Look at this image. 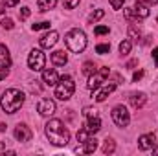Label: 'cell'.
Listing matches in <instances>:
<instances>
[{
  "mask_svg": "<svg viewBox=\"0 0 158 156\" xmlns=\"http://www.w3.org/2000/svg\"><path fill=\"white\" fill-rule=\"evenodd\" d=\"M44 132H46L50 143H53L55 147H64L70 142V130L64 127V123L61 119H50L44 125Z\"/></svg>",
  "mask_w": 158,
  "mask_h": 156,
  "instance_id": "1",
  "label": "cell"
},
{
  "mask_svg": "<svg viewBox=\"0 0 158 156\" xmlns=\"http://www.w3.org/2000/svg\"><path fill=\"white\" fill-rule=\"evenodd\" d=\"M24 92H20L19 88H9L2 94L0 97V107L6 114H15L17 110H20V107L24 105Z\"/></svg>",
  "mask_w": 158,
  "mask_h": 156,
  "instance_id": "2",
  "label": "cell"
},
{
  "mask_svg": "<svg viewBox=\"0 0 158 156\" xmlns=\"http://www.w3.org/2000/svg\"><path fill=\"white\" fill-rule=\"evenodd\" d=\"M64 44H66V48L70 50V51H74V53H81L85 48H86V35H85V31L83 30H70L68 33H66V37H64Z\"/></svg>",
  "mask_w": 158,
  "mask_h": 156,
  "instance_id": "3",
  "label": "cell"
},
{
  "mask_svg": "<svg viewBox=\"0 0 158 156\" xmlns=\"http://www.w3.org/2000/svg\"><path fill=\"white\" fill-rule=\"evenodd\" d=\"M74 92H76V83H74V79L70 77V76L59 77L57 84H55V97H57V99L66 101V99H70V97L74 96Z\"/></svg>",
  "mask_w": 158,
  "mask_h": 156,
  "instance_id": "4",
  "label": "cell"
},
{
  "mask_svg": "<svg viewBox=\"0 0 158 156\" xmlns=\"http://www.w3.org/2000/svg\"><path fill=\"white\" fill-rule=\"evenodd\" d=\"M116 86H118V83H114V81H105L103 84H99L96 90H92L94 94H92V97H94V101H98V103H101V101H105L114 90H116Z\"/></svg>",
  "mask_w": 158,
  "mask_h": 156,
  "instance_id": "5",
  "label": "cell"
},
{
  "mask_svg": "<svg viewBox=\"0 0 158 156\" xmlns=\"http://www.w3.org/2000/svg\"><path fill=\"white\" fill-rule=\"evenodd\" d=\"M44 64H46V57H44V53L40 51V50H31L30 51V55H28V66H30V70H33V72H40V70H44Z\"/></svg>",
  "mask_w": 158,
  "mask_h": 156,
  "instance_id": "6",
  "label": "cell"
},
{
  "mask_svg": "<svg viewBox=\"0 0 158 156\" xmlns=\"http://www.w3.org/2000/svg\"><path fill=\"white\" fill-rule=\"evenodd\" d=\"M110 117H112V121L118 127H127L131 123V114H129V110L123 105H116L112 109V112H110Z\"/></svg>",
  "mask_w": 158,
  "mask_h": 156,
  "instance_id": "7",
  "label": "cell"
},
{
  "mask_svg": "<svg viewBox=\"0 0 158 156\" xmlns=\"http://www.w3.org/2000/svg\"><path fill=\"white\" fill-rule=\"evenodd\" d=\"M110 76V70L109 68H99V70H96L92 76H88V83H86V86H88V90H96L99 84H103L107 79Z\"/></svg>",
  "mask_w": 158,
  "mask_h": 156,
  "instance_id": "8",
  "label": "cell"
},
{
  "mask_svg": "<svg viewBox=\"0 0 158 156\" xmlns=\"http://www.w3.org/2000/svg\"><path fill=\"white\" fill-rule=\"evenodd\" d=\"M37 112H39L40 116H44V117L53 116V112H55V101L50 99V97L40 99L39 103H37Z\"/></svg>",
  "mask_w": 158,
  "mask_h": 156,
  "instance_id": "9",
  "label": "cell"
},
{
  "mask_svg": "<svg viewBox=\"0 0 158 156\" xmlns=\"http://www.w3.org/2000/svg\"><path fill=\"white\" fill-rule=\"evenodd\" d=\"M156 136L155 134H143V136H140V140H138V147H140V151H153V147L156 145Z\"/></svg>",
  "mask_w": 158,
  "mask_h": 156,
  "instance_id": "10",
  "label": "cell"
},
{
  "mask_svg": "<svg viewBox=\"0 0 158 156\" xmlns=\"http://www.w3.org/2000/svg\"><path fill=\"white\" fill-rule=\"evenodd\" d=\"M13 134H15L17 142H30V140H31V130H30V127H28V125H24V123L17 125Z\"/></svg>",
  "mask_w": 158,
  "mask_h": 156,
  "instance_id": "11",
  "label": "cell"
},
{
  "mask_svg": "<svg viewBox=\"0 0 158 156\" xmlns=\"http://www.w3.org/2000/svg\"><path fill=\"white\" fill-rule=\"evenodd\" d=\"M59 40V33L57 31H50V33H46L44 37H40L39 44L40 48H44V50H50V48H53L55 46V42Z\"/></svg>",
  "mask_w": 158,
  "mask_h": 156,
  "instance_id": "12",
  "label": "cell"
},
{
  "mask_svg": "<svg viewBox=\"0 0 158 156\" xmlns=\"http://www.w3.org/2000/svg\"><path fill=\"white\" fill-rule=\"evenodd\" d=\"M85 129L88 130V134H96L101 130V119L98 116L94 117H86V123H85Z\"/></svg>",
  "mask_w": 158,
  "mask_h": 156,
  "instance_id": "13",
  "label": "cell"
},
{
  "mask_svg": "<svg viewBox=\"0 0 158 156\" xmlns=\"http://www.w3.org/2000/svg\"><path fill=\"white\" fill-rule=\"evenodd\" d=\"M42 81L48 84V86H55L57 81H59V76L53 68H48V70H42Z\"/></svg>",
  "mask_w": 158,
  "mask_h": 156,
  "instance_id": "14",
  "label": "cell"
},
{
  "mask_svg": "<svg viewBox=\"0 0 158 156\" xmlns=\"http://www.w3.org/2000/svg\"><path fill=\"white\" fill-rule=\"evenodd\" d=\"M52 63H53L55 66H64V64L68 63V55L64 53V50H55V51L52 53Z\"/></svg>",
  "mask_w": 158,
  "mask_h": 156,
  "instance_id": "15",
  "label": "cell"
},
{
  "mask_svg": "<svg viewBox=\"0 0 158 156\" xmlns=\"http://www.w3.org/2000/svg\"><path fill=\"white\" fill-rule=\"evenodd\" d=\"M129 101H131V105H132L134 109H142V107L145 105L147 97H145V94H143V92H134V94H131Z\"/></svg>",
  "mask_w": 158,
  "mask_h": 156,
  "instance_id": "16",
  "label": "cell"
},
{
  "mask_svg": "<svg viewBox=\"0 0 158 156\" xmlns=\"http://www.w3.org/2000/svg\"><path fill=\"white\" fill-rule=\"evenodd\" d=\"M11 66V55H9V50L0 44V68H9Z\"/></svg>",
  "mask_w": 158,
  "mask_h": 156,
  "instance_id": "17",
  "label": "cell"
},
{
  "mask_svg": "<svg viewBox=\"0 0 158 156\" xmlns=\"http://www.w3.org/2000/svg\"><path fill=\"white\" fill-rule=\"evenodd\" d=\"M134 9V15H136V18H147L149 17V6H143V4H138L136 2V6L132 7Z\"/></svg>",
  "mask_w": 158,
  "mask_h": 156,
  "instance_id": "18",
  "label": "cell"
},
{
  "mask_svg": "<svg viewBox=\"0 0 158 156\" xmlns=\"http://www.w3.org/2000/svg\"><path fill=\"white\" fill-rule=\"evenodd\" d=\"M96 149H98V140H96L94 136H90V138L83 143V153H85V154H92Z\"/></svg>",
  "mask_w": 158,
  "mask_h": 156,
  "instance_id": "19",
  "label": "cell"
},
{
  "mask_svg": "<svg viewBox=\"0 0 158 156\" xmlns=\"http://www.w3.org/2000/svg\"><path fill=\"white\" fill-rule=\"evenodd\" d=\"M57 6V0H37V7L39 11H50Z\"/></svg>",
  "mask_w": 158,
  "mask_h": 156,
  "instance_id": "20",
  "label": "cell"
},
{
  "mask_svg": "<svg viewBox=\"0 0 158 156\" xmlns=\"http://www.w3.org/2000/svg\"><path fill=\"white\" fill-rule=\"evenodd\" d=\"M131 48H132L131 40H121V42H119V53H121V55H129V53H131Z\"/></svg>",
  "mask_w": 158,
  "mask_h": 156,
  "instance_id": "21",
  "label": "cell"
},
{
  "mask_svg": "<svg viewBox=\"0 0 158 156\" xmlns=\"http://www.w3.org/2000/svg\"><path fill=\"white\" fill-rule=\"evenodd\" d=\"M129 37L134 40H138L142 37V31H140V28H136V24H131L129 26Z\"/></svg>",
  "mask_w": 158,
  "mask_h": 156,
  "instance_id": "22",
  "label": "cell"
},
{
  "mask_svg": "<svg viewBox=\"0 0 158 156\" xmlns=\"http://www.w3.org/2000/svg\"><path fill=\"white\" fill-rule=\"evenodd\" d=\"M96 70H98V68H96V64H94V63H90V61H86V63L83 64V74H85V76H92Z\"/></svg>",
  "mask_w": 158,
  "mask_h": 156,
  "instance_id": "23",
  "label": "cell"
},
{
  "mask_svg": "<svg viewBox=\"0 0 158 156\" xmlns=\"http://www.w3.org/2000/svg\"><path fill=\"white\" fill-rule=\"evenodd\" d=\"M114 149H116L114 140L107 138V140H105V145H103V153H105V154H110V153H114Z\"/></svg>",
  "mask_w": 158,
  "mask_h": 156,
  "instance_id": "24",
  "label": "cell"
},
{
  "mask_svg": "<svg viewBox=\"0 0 158 156\" xmlns=\"http://www.w3.org/2000/svg\"><path fill=\"white\" fill-rule=\"evenodd\" d=\"M90 136H94V134H88V130L83 127V129H79V132H77V142H79V143H85Z\"/></svg>",
  "mask_w": 158,
  "mask_h": 156,
  "instance_id": "25",
  "label": "cell"
},
{
  "mask_svg": "<svg viewBox=\"0 0 158 156\" xmlns=\"http://www.w3.org/2000/svg\"><path fill=\"white\" fill-rule=\"evenodd\" d=\"M103 15H105V11H103V9H96V11L90 15V18H88V20H90V22H98Z\"/></svg>",
  "mask_w": 158,
  "mask_h": 156,
  "instance_id": "26",
  "label": "cell"
},
{
  "mask_svg": "<svg viewBox=\"0 0 158 156\" xmlns=\"http://www.w3.org/2000/svg\"><path fill=\"white\" fill-rule=\"evenodd\" d=\"M96 51L101 53V55H105V53L110 51V44H98V46H96Z\"/></svg>",
  "mask_w": 158,
  "mask_h": 156,
  "instance_id": "27",
  "label": "cell"
},
{
  "mask_svg": "<svg viewBox=\"0 0 158 156\" xmlns=\"http://www.w3.org/2000/svg\"><path fill=\"white\" fill-rule=\"evenodd\" d=\"M31 30H33V31H39V30H50V22L44 20V22H39V24H33Z\"/></svg>",
  "mask_w": 158,
  "mask_h": 156,
  "instance_id": "28",
  "label": "cell"
},
{
  "mask_svg": "<svg viewBox=\"0 0 158 156\" xmlns=\"http://www.w3.org/2000/svg\"><path fill=\"white\" fill-rule=\"evenodd\" d=\"M123 15H125V18H127V20H134V18H136V15H134V9H132V7L123 9ZM136 20H138V18H136Z\"/></svg>",
  "mask_w": 158,
  "mask_h": 156,
  "instance_id": "29",
  "label": "cell"
},
{
  "mask_svg": "<svg viewBox=\"0 0 158 156\" xmlns=\"http://www.w3.org/2000/svg\"><path fill=\"white\" fill-rule=\"evenodd\" d=\"M63 4H64L66 9H76L79 6V0H63Z\"/></svg>",
  "mask_w": 158,
  "mask_h": 156,
  "instance_id": "30",
  "label": "cell"
},
{
  "mask_svg": "<svg viewBox=\"0 0 158 156\" xmlns=\"http://www.w3.org/2000/svg\"><path fill=\"white\" fill-rule=\"evenodd\" d=\"M83 116L85 117H94V116H98V110L92 109V107H86V109L83 110Z\"/></svg>",
  "mask_w": 158,
  "mask_h": 156,
  "instance_id": "31",
  "label": "cell"
},
{
  "mask_svg": "<svg viewBox=\"0 0 158 156\" xmlns=\"http://www.w3.org/2000/svg\"><path fill=\"white\" fill-rule=\"evenodd\" d=\"M94 33H96V35H107V33H109V28H107V26H96V28H94Z\"/></svg>",
  "mask_w": 158,
  "mask_h": 156,
  "instance_id": "32",
  "label": "cell"
},
{
  "mask_svg": "<svg viewBox=\"0 0 158 156\" xmlns=\"http://www.w3.org/2000/svg\"><path fill=\"white\" fill-rule=\"evenodd\" d=\"M0 24H2V28H4V30H13V26H15L11 18H4V20H2Z\"/></svg>",
  "mask_w": 158,
  "mask_h": 156,
  "instance_id": "33",
  "label": "cell"
},
{
  "mask_svg": "<svg viewBox=\"0 0 158 156\" xmlns=\"http://www.w3.org/2000/svg\"><path fill=\"white\" fill-rule=\"evenodd\" d=\"M123 2L125 0H110V6H112V9H119L123 6Z\"/></svg>",
  "mask_w": 158,
  "mask_h": 156,
  "instance_id": "34",
  "label": "cell"
},
{
  "mask_svg": "<svg viewBox=\"0 0 158 156\" xmlns=\"http://www.w3.org/2000/svg\"><path fill=\"white\" fill-rule=\"evenodd\" d=\"M28 17H30V7H22V9H20V18L26 20Z\"/></svg>",
  "mask_w": 158,
  "mask_h": 156,
  "instance_id": "35",
  "label": "cell"
},
{
  "mask_svg": "<svg viewBox=\"0 0 158 156\" xmlns=\"http://www.w3.org/2000/svg\"><path fill=\"white\" fill-rule=\"evenodd\" d=\"M143 77V70H138V72H134V76H132V81L134 83H138L140 79Z\"/></svg>",
  "mask_w": 158,
  "mask_h": 156,
  "instance_id": "36",
  "label": "cell"
},
{
  "mask_svg": "<svg viewBox=\"0 0 158 156\" xmlns=\"http://www.w3.org/2000/svg\"><path fill=\"white\" fill-rule=\"evenodd\" d=\"M138 4H143V6H155L158 0H136Z\"/></svg>",
  "mask_w": 158,
  "mask_h": 156,
  "instance_id": "37",
  "label": "cell"
},
{
  "mask_svg": "<svg viewBox=\"0 0 158 156\" xmlns=\"http://www.w3.org/2000/svg\"><path fill=\"white\" fill-rule=\"evenodd\" d=\"M9 76V68H0V81Z\"/></svg>",
  "mask_w": 158,
  "mask_h": 156,
  "instance_id": "38",
  "label": "cell"
},
{
  "mask_svg": "<svg viewBox=\"0 0 158 156\" xmlns=\"http://www.w3.org/2000/svg\"><path fill=\"white\" fill-rule=\"evenodd\" d=\"M2 2L6 4V7H13V6L19 4V0H2Z\"/></svg>",
  "mask_w": 158,
  "mask_h": 156,
  "instance_id": "39",
  "label": "cell"
},
{
  "mask_svg": "<svg viewBox=\"0 0 158 156\" xmlns=\"http://www.w3.org/2000/svg\"><path fill=\"white\" fill-rule=\"evenodd\" d=\"M153 59H155V64L158 66V48H153Z\"/></svg>",
  "mask_w": 158,
  "mask_h": 156,
  "instance_id": "40",
  "label": "cell"
},
{
  "mask_svg": "<svg viewBox=\"0 0 158 156\" xmlns=\"http://www.w3.org/2000/svg\"><path fill=\"white\" fill-rule=\"evenodd\" d=\"M4 11H6V4H0V15H4Z\"/></svg>",
  "mask_w": 158,
  "mask_h": 156,
  "instance_id": "41",
  "label": "cell"
},
{
  "mask_svg": "<svg viewBox=\"0 0 158 156\" xmlns=\"http://www.w3.org/2000/svg\"><path fill=\"white\" fill-rule=\"evenodd\" d=\"M153 153H155V154H158V143L155 145V147H153Z\"/></svg>",
  "mask_w": 158,
  "mask_h": 156,
  "instance_id": "42",
  "label": "cell"
},
{
  "mask_svg": "<svg viewBox=\"0 0 158 156\" xmlns=\"http://www.w3.org/2000/svg\"><path fill=\"white\" fill-rule=\"evenodd\" d=\"M2 130H6V125H4V123H0V132H2Z\"/></svg>",
  "mask_w": 158,
  "mask_h": 156,
  "instance_id": "43",
  "label": "cell"
},
{
  "mask_svg": "<svg viewBox=\"0 0 158 156\" xmlns=\"http://www.w3.org/2000/svg\"><path fill=\"white\" fill-rule=\"evenodd\" d=\"M2 151H4V143L0 142V153H2Z\"/></svg>",
  "mask_w": 158,
  "mask_h": 156,
  "instance_id": "44",
  "label": "cell"
},
{
  "mask_svg": "<svg viewBox=\"0 0 158 156\" xmlns=\"http://www.w3.org/2000/svg\"><path fill=\"white\" fill-rule=\"evenodd\" d=\"M156 22H158V18H156Z\"/></svg>",
  "mask_w": 158,
  "mask_h": 156,
  "instance_id": "45",
  "label": "cell"
}]
</instances>
